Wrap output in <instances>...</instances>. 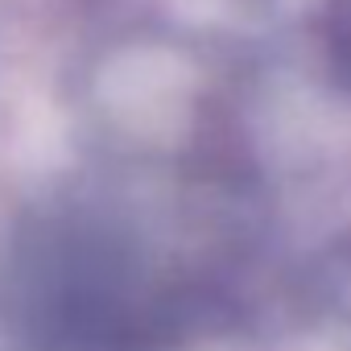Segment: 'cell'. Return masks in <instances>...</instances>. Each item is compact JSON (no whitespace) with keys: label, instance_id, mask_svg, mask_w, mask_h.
<instances>
[{"label":"cell","instance_id":"1","mask_svg":"<svg viewBox=\"0 0 351 351\" xmlns=\"http://www.w3.org/2000/svg\"><path fill=\"white\" fill-rule=\"evenodd\" d=\"M330 71L343 87H351V9L335 13L330 25Z\"/></svg>","mask_w":351,"mask_h":351}]
</instances>
